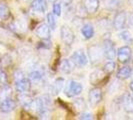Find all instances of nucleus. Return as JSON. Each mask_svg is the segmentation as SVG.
Returning <instances> with one entry per match:
<instances>
[{
    "mask_svg": "<svg viewBox=\"0 0 133 120\" xmlns=\"http://www.w3.org/2000/svg\"><path fill=\"white\" fill-rule=\"evenodd\" d=\"M35 34L36 36L42 40H46L50 39V36H51V29L50 27L48 26V24H41L39 26L36 28L35 30Z\"/></svg>",
    "mask_w": 133,
    "mask_h": 120,
    "instance_id": "9b49d317",
    "label": "nucleus"
},
{
    "mask_svg": "<svg viewBox=\"0 0 133 120\" xmlns=\"http://www.w3.org/2000/svg\"><path fill=\"white\" fill-rule=\"evenodd\" d=\"M132 74H133V71H132Z\"/></svg>",
    "mask_w": 133,
    "mask_h": 120,
    "instance_id": "f704fd0d",
    "label": "nucleus"
},
{
    "mask_svg": "<svg viewBox=\"0 0 133 120\" xmlns=\"http://www.w3.org/2000/svg\"><path fill=\"white\" fill-rule=\"evenodd\" d=\"M79 119H81V120H91V119H93V116H92V114L89 113V112H83V113L80 114Z\"/></svg>",
    "mask_w": 133,
    "mask_h": 120,
    "instance_id": "c756f323",
    "label": "nucleus"
},
{
    "mask_svg": "<svg viewBox=\"0 0 133 120\" xmlns=\"http://www.w3.org/2000/svg\"><path fill=\"white\" fill-rule=\"evenodd\" d=\"M129 88H130V90L133 92V80L130 82V84H129Z\"/></svg>",
    "mask_w": 133,
    "mask_h": 120,
    "instance_id": "2f4dec72",
    "label": "nucleus"
},
{
    "mask_svg": "<svg viewBox=\"0 0 133 120\" xmlns=\"http://www.w3.org/2000/svg\"><path fill=\"white\" fill-rule=\"evenodd\" d=\"M88 52V60L91 61L92 64H97L101 61V58L103 56V50L99 45H91L87 49Z\"/></svg>",
    "mask_w": 133,
    "mask_h": 120,
    "instance_id": "20e7f679",
    "label": "nucleus"
},
{
    "mask_svg": "<svg viewBox=\"0 0 133 120\" xmlns=\"http://www.w3.org/2000/svg\"><path fill=\"white\" fill-rule=\"evenodd\" d=\"M128 1H129V3H130L131 5H133V0H128Z\"/></svg>",
    "mask_w": 133,
    "mask_h": 120,
    "instance_id": "473e14b6",
    "label": "nucleus"
},
{
    "mask_svg": "<svg viewBox=\"0 0 133 120\" xmlns=\"http://www.w3.org/2000/svg\"><path fill=\"white\" fill-rule=\"evenodd\" d=\"M52 12L56 16H61V5L58 2H55L52 6Z\"/></svg>",
    "mask_w": 133,
    "mask_h": 120,
    "instance_id": "c85d7f7f",
    "label": "nucleus"
},
{
    "mask_svg": "<svg viewBox=\"0 0 133 120\" xmlns=\"http://www.w3.org/2000/svg\"><path fill=\"white\" fill-rule=\"evenodd\" d=\"M28 79L30 80L31 83L33 84H37L42 81L43 79V72L39 70V69H35L33 71H31L29 75H28Z\"/></svg>",
    "mask_w": 133,
    "mask_h": 120,
    "instance_id": "6ab92c4d",
    "label": "nucleus"
},
{
    "mask_svg": "<svg viewBox=\"0 0 133 120\" xmlns=\"http://www.w3.org/2000/svg\"><path fill=\"white\" fill-rule=\"evenodd\" d=\"M132 75V68L128 65L120 67L119 70L116 73V77L119 80H126Z\"/></svg>",
    "mask_w": 133,
    "mask_h": 120,
    "instance_id": "dca6fc26",
    "label": "nucleus"
},
{
    "mask_svg": "<svg viewBox=\"0 0 133 120\" xmlns=\"http://www.w3.org/2000/svg\"><path fill=\"white\" fill-rule=\"evenodd\" d=\"M31 82L21 70L14 72V87L18 93H27L30 90Z\"/></svg>",
    "mask_w": 133,
    "mask_h": 120,
    "instance_id": "f257e3e1",
    "label": "nucleus"
},
{
    "mask_svg": "<svg viewBox=\"0 0 133 120\" xmlns=\"http://www.w3.org/2000/svg\"><path fill=\"white\" fill-rule=\"evenodd\" d=\"M83 6L88 14L96 13L99 8V0H85Z\"/></svg>",
    "mask_w": 133,
    "mask_h": 120,
    "instance_id": "2eb2a0df",
    "label": "nucleus"
},
{
    "mask_svg": "<svg viewBox=\"0 0 133 120\" xmlns=\"http://www.w3.org/2000/svg\"><path fill=\"white\" fill-rule=\"evenodd\" d=\"M51 1H55V0H51Z\"/></svg>",
    "mask_w": 133,
    "mask_h": 120,
    "instance_id": "72a5a7b5",
    "label": "nucleus"
},
{
    "mask_svg": "<svg viewBox=\"0 0 133 120\" xmlns=\"http://www.w3.org/2000/svg\"><path fill=\"white\" fill-rule=\"evenodd\" d=\"M117 59L119 61L120 63H123L125 64L127 62H129L131 57H132V50L129 46H122L119 47L117 49V55H116Z\"/></svg>",
    "mask_w": 133,
    "mask_h": 120,
    "instance_id": "0eeeda50",
    "label": "nucleus"
},
{
    "mask_svg": "<svg viewBox=\"0 0 133 120\" xmlns=\"http://www.w3.org/2000/svg\"><path fill=\"white\" fill-rule=\"evenodd\" d=\"M60 1H61V3H62V4H64V5L68 6V5H70V4L72 3V1H73V0H60Z\"/></svg>",
    "mask_w": 133,
    "mask_h": 120,
    "instance_id": "7c9ffc66",
    "label": "nucleus"
},
{
    "mask_svg": "<svg viewBox=\"0 0 133 120\" xmlns=\"http://www.w3.org/2000/svg\"><path fill=\"white\" fill-rule=\"evenodd\" d=\"M60 38L65 45L70 46L73 44L74 40H75V34L69 26L62 25L60 28Z\"/></svg>",
    "mask_w": 133,
    "mask_h": 120,
    "instance_id": "39448f33",
    "label": "nucleus"
},
{
    "mask_svg": "<svg viewBox=\"0 0 133 120\" xmlns=\"http://www.w3.org/2000/svg\"><path fill=\"white\" fill-rule=\"evenodd\" d=\"M120 4H121L120 0H109L107 3V8H109L110 10H116L118 9Z\"/></svg>",
    "mask_w": 133,
    "mask_h": 120,
    "instance_id": "bb28decb",
    "label": "nucleus"
},
{
    "mask_svg": "<svg viewBox=\"0 0 133 120\" xmlns=\"http://www.w3.org/2000/svg\"><path fill=\"white\" fill-rule=\"evenodd\" d=\"M119 36L120 38L123 40V41H125V42H131L132 41V35H131L129 30H123V31H121Z\"/></svg>",
    "mask_w": 133,
    "mask_h": 120,
    "instance_id": "393cba45",
    "label": "nucleus"
},
{
    "mask_svg": "<svg viewBox=\"0 0 133 120\" xmlns=\"http://www.w3.org/2000/svg\"><path fill=\"white\" fill-rule=\"evenodd\" d=\"M82 90H83V87L81 85V83L75 81V80L68 81L64 86V93L69 98L76 97V96L80 95Z\"/></svg>",
    "mask_w": 133,
    "mask_h": 120,
    "instance_id": "f03ea898",
    "label": "nucleus"
},
{
    "mask_svg": "<svg viewBox=\"0 0 133 120\" xmlns=\"http://www.w3.org/2000/svg\"><path fill=\"white\" fill-rule=\"evenodd\" d=\"M8 84V77H7V74L0 69V86H6Z\"/></svg>",
    "mask_w": 133,
    "mask_h": 120,
    "instance_id": "cd10ccee",
    "label": "nucleus"
},
{
    "mask_svg": "<svg viewBox=\"0 0 133 120\" xmlns=\"http://www.w3.org/2000/svg\"><path fill=\"white\" fill-rule=\"evenodd\" d=\"M30 8L34 12L44 13L47 10V1L46 0H33L30 4Z\"/></svg>",
    "mask_w": 133,
    "mask_h": 120,
    "instance_id": "4468645a",
    "label": "nucleus"
},
{
    "mask_svg": "<svg viewBox=\"0 0 133 120\" xmlns=\"http://www.w3.org/2000/svg\"><path fill=\"white\" fill-rule=\"evenodd\" d=\"M47 24L51 30H54L56 27V15L53 12L47 13Z\"/></svg>",
    "mask_w": 133,
    "mask_h": 120,
    "instance_id": "5701e85b",
    "label": "nucleus"
},
{
    "mask_svg": "<svg viewBox=\"0 0 133 120\" xmlns=\"http://www.w3.org/2000/svg\"><path fill=\"white\" fill-rule=\"evenodd\" d=\"M70 60L72 61V63L74 64V66L77 67H84L87 65L88 63V56L86 55L85 51L82 49H78L76 51H74Z\"/></svg>",
    "mask_w": 133,
    "mask_h": 120,
    "instance_id": "7ed1b4c3",
    "label": "nucleus"
},
{
    "mask_svg": "<svg viewBox=\"0 0 133 120\" xmlns=\"http://www.w3.org/2000/svg\"><path fill=\"white\" fill-rule=\"evenodd\" d=\"M102 100V90L98 87L92 88L88 93V101L91 106H96Z\"/></svg>",
    "mask_w": 133,
    "mask_h": 120,
    "instance_id": "1a4fd4ad",
    "label": "nucleus"
},
{
    "mask_svg": "<svg viewBox=\"0 0 133 120\" xmlns=\"http://www.w3.org/2000/svg\"><path fill=\"white\" fill-rule=\"evenodd\" d=\"M103 56L108 60H113L117 55V49L115 47V44L110 39H105L103 42Z\"/></svg>",
    "mask_w": 133,
    "mask_h": 120,
    "instance_id": "423d86ee",
    "label": "nucleus"
},
{
    "mask_svg": "<svg viewBox=\"0 0 133 120\" xmlns=\"http://www.w3.org/2000/svg\"><path fill=\"white\" fill-rule=\"evenodd\" d=\"M73 104L77 110H83L86 107V104H85L83 98H76V99H74Z\"/></svg>",
    "mask_w": 133,
    "mask_h": 120,
    "instance_id": "a878e982",
    "label": "nucleus"
},
{
    "mask_svg": "<svg viewBox=\"0 0 133 120\" xmlns=\"http://www.w3.org/2000/svg\"><path fill=\"white\" fill-rule=\"evenodd\" d=\"M121 105L126 113H133V97L129 93L121 97Z\"/></svg>",
    "mask_w": 133,
    "mask_h": 120,
    "instance_id": "f8f14e48",
    "label": "nucleus"
},
{
    "mask_svg": "<svg viewBox=\"0 0 133 120\" xmlns=\"http://www.w3.org/2000/svg\"><path fill=\"white\" fill-rule=\"evenodd\" d=\"M127 23V14L125 11H119L115 14L113 19V27L116 30H122Z\"/></svg>",
    "mask_w": 133,
    "mask_h": 120,
    "instance_id": "6e6552de",
    "label": "nucleus"
},
{
    "mask_svg": "<svg viewBox=\"0 0 133 120\" xmlns=\"http://www.w3.org/2000/svg\"><path fill=\"white\" fill-rule=\"evenodd\" d=\"M81 34L86 40L91 39L94 36V27L90 23H85L81 26Z\"/></svg>",
    "mask_w": 133,
    "mask_h": 120,
    "instance_id": "f3484780",
    "label": "nucleus"
},
{
    "mask_svg": "<svg viewBox=\"0 0 133 120\" xmlns=\"http://www.w3.org/2000/svg\"><path fill=\"white\" fill-rule=\"evenodd\" d=\"M74 64L72 63V61L69 59H63L60 62L59 65V70L63 74H69L72 72L73 70Z\"/></svg>",
    "mask_w": 133,
    "mask_h": 120,
    "instance_id": "a211bd4d",
    "label": "nucleus"
},
{
    "mask_svg": "<svg viewBox=\"0 0 133 120\" xmlns=\"http://www.w3.org/2000/svg\"><path fill=\"white\" fill-rule=\"evenodd\" d=\"M105 72L103 70H99V69H96L94 70L93 72L90 73V76H89V81L92 85H97V84H100L104 78H105Z\"/></svg>",
    "mask_w": 133,
    "mask_h": 120,
    "instance_id": "ddd939ff",
    "label": "nucleus"
},
{
    "mask_svg": "<svg viewBox=\"0 0 133 120\" xmlns=\"http://www.w3.org/2000/svg\"><path fill=\"white\" fill-rule=\"evenodd\" d=\"M19 101L23 107H25V108H31L34 102V99L32 97L26 95L25 93H21V96H19Z\"/></svg>",
    "mask_w": 133,
    "mask_h": 120,
    "instance_id": "aec40b11",
    "label": "nucleus"
},
{
    "mask_svg": "<svg viewBox=\"0 0 133 120\" xmlns=\"http://www.w3.org/2000/svg\"><path fill=\"white\" fill-rule=\"evenodd\" d=\"M114 70H115V63H114L113 61H108V62L105 63V65L103 66V71H104L107 75L111 74Z\"/></svg>",
    "mask_w": 133,
    "mask_h": 120,
    "instance_id": "b1692460",
    "label": "nucleus"
},
{
    "mask_svg": "<svg viewBox=\"0 0 133 120\" xmlns=\"http://www.w3.org/2000/svg\"><path fill=\"white\" fill-rule=\"evenodd\" d=\"M10 16V9L5 3L0 2V19L6 20Z\"/></svg>",
    "mask_w": 133,
    "mask_h": 120,
    "instance_id": "4be33fe9",
    "label": "nucleus"
},
{
    "mask_svg": "<svg viewBox=\"0 0 133 120\" xmlns=\"http://www.w3.org/2000/svg\"><path fill=\"white\" fill-rule=\"evenodd\" d=\"M65 86V80L64 78H57V79L54 81L53 85H52V90H53L55 93H59L61 92V90L64 88Z\"/></svg>",
    "mask_w": 133,
    "mask_h": 120,
    "instance_id": "412c9836",
    "label": "nucleus"
},
{
    "mask_svg": "<svg viewBox=\"0 0 133 120\" xmlns=\"http://www.w3.org/2000/svg\"><path fill=\"white\" fill-rule=\"evenodd\" d=\"M15 108H16V102L10 97H6L2 99L0 103V111L2 113H9L13 111Z\"/></svg>",
    "mask_w": 133,
    "mask_h": 120,
    "instance_id": "9d476101",
    "label": "nucleus"
}]
</instances>
